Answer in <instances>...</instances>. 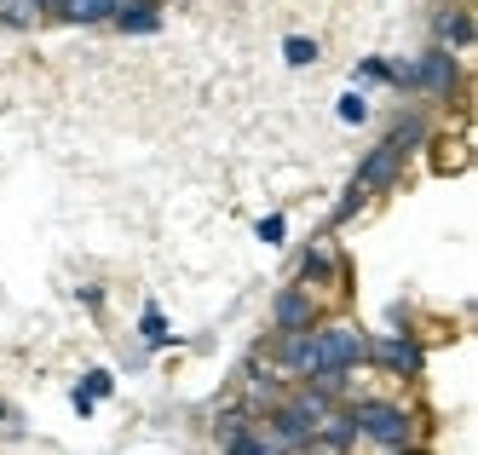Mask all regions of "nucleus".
<instances>
[{
  "mask_svg": "<svg viewBox=\"0 0 478 455\" xmlns=\"http://www.w3.org/2000/svg\"><path fill=\"white\" fill-rule=\"evenodd\" d=\"M334 277V242H311L306 265H300V282H329Z\"/></svg>",
  "mask_w": 478,
  "mask_h": 455,
  "instance_id": "nucleus-8",
  "label": "nucleus"
},
{
  "mask_svg": "<svg viewBox=\"0 0 478 455\" xmlns=\"http://www.w3.org/2000/svg\"><path fill=\"white\" fill-rule=\"evenodd\" d=\"M438 29H444V41H450V46H467V41H473V24L461 18V12H444ZM450 46H444V52H450Z\"/></svg>",
  "mask_w": 478,
  "mask_h": 455,
  "instance_id": "nucleus-11",
  "label": "nucleus"
},
{
  "mask_svg": "<svg viewBox=\"0 0 478 455\" xmlns=\"http://www.w3.org/2000/svg\"><path fill=\"white\" fill-rule=\"evenodd\" d=\"M358 75H363V81H392V64H387V58H363Z\"/></svg>",
  "mask_w": 478,
  "mask_h": 455,
  "instance_id": "nucleus-16",
  "label": "nucleus"
},
{
  "mask_svg": "<svg viewBox=\"0 0 478 455\" xmlns=\"http://www.w3.org/2000/svg\"><path fill=\"white\" fill-rule=\"evenodd\" d=\"M369 346H363V335H352L346 323H329V328H300V335L282 340V357L277 369L294 374V381H317V386H340L346 369H358Z\"/></svg>",
  "mask_w": 478,
  "mask_h": 455,
  "instance_id": "nucleus-1",
  "label": "nucleus"
},
{
  "mask_svg": "<svg viewBox=\"0 0 478 455\" xmlns=\"http://www.w3.org/2000/svg\"><path fill=\"white\" fill-rule=\"evenodd\" d=\"M311 318H317V306H311L306 289H282V294H277V328H282V335L311 328Z\"/></svg>",
  "mask_w": 478,
  "mask_h": 455,
  "instance_id": "nucleus-5",
  "label": "nucleus"
},
{
  "mask_svg": "<svg viewBox=\"0 0 478 455\" xmlns=\"http://www.w3.org/2000/svg\"><path fill=\"white\" fill-rule=\"evenodd\" d=\"M116 6L121 0H53V12L63 24H104V18H116Z\"/></svg>",
  "mask_w": 478,
  "mask_h": 455,
  "instance_id": "nucleus-6",
  "label": "nucleus"
},
{
  "mask_svg": "<svg viewBox=\"0 0 478 455\" xmlns=\"http://www.w3.org/2000/svg\"><path fill=\"white\" fill-rule=\"evenodd\" d=\"M116 24L127 35H150V29L162 24V6H156V0H127V6H116Z\"/></svg>",
  "mask_w": 478,
  "mask_h": 455,
  "instance_id": "nucleus-7",
  "label": "nucleus"
},
{
  "mask_svg": "<svg viewBox=\"0 0 478 455\" xmlns=\"http://www.w3.org/2000/svg\"><path fill=\"white\" fill-rule=\"evenodd\" d=\"M0 421H6V403H0Z\"/></svg>",
  "mask_w": 478,
  "mask_h": 455,
  "instance_id": "nucleus-19",
  "label": "nucleus"
},
{
  "mask_svg": "<svg viewBox=\"0 0 478 455\" xmlns=\"http://www.w3.org/2000/svg\"><path fill=\"white\" fill-rule=\"evenodd\" d=\"M282 237H289V225H282V213L260 219V242H282Z\"/></svg>",
  "mask_w": 478,
  "mask_h": 455,
  "instance_id": "nucleus-17",
  "label": "nucleus"
},
{
  "mask_svg": "<svg viewBox=\"0 0 478 455\" xmlns=\"http://www.w3.org/2000/svg\"><path fill=\"white\" fill-rule=\"evenodd\" d=\"M282 58H289V64H317V41L311 35H289L282 41Z\"/></svg>",
  "mask_w": 478,
  "mask_h": 455,
  "instance_id": "nucleus-13",
  "label": "nucleus"
},
{
  "mask_svg": "<svg viewBox=\"0 0 478 455\" xmlns=\"http://www.w3.org/2000/svg\"><path fill=\"white\" fill-rule=\"evenodd\" d=\"M225 455H282V444L271 432H243V427H236V438H231Z\"/></svg>",
  "mask_w": 478,
  "mask_h": 455,
  "instance_id": "nucleus-10",
  "label": "nucleus"
},
{
  "mask_svg": "<svg viewBox=\"0 0 478 455\" xmlns=\"http://www.w3.org/2000/svg\"><path fill=\"white\" fill-rule=\"evenodd\" d=\"M81 392H87V398H110V392H116V381H110V369H92L87 381H81Z\"/></svg>",
  "mask_w": 478,
  "mask_h": 455,
  "instance_id": "nucleus-15",
  "label": "nucleus"
},
{
  "mask_svg": "<svg viewBox=\"0 0 478 455\" xmlns=\"http://www.w3.org/2000/svg\"><path fill=\"white\" fill-rule=\"evenodd\" d=\"M421 133H426L421 121H404V128H397V133L387 138V145H375L369 156H363V167H358V179H352V196L340 202V213H334V219H346V213H352V208H358V202L369 196V191L392 185V179H397V167H404V150H416V145H421Z\"/></svg>",
  "mask_w": 478,
  "mask_h": 455,
  "instance_id": "nucleus-2",
  "label": "nucleus"
},
{
  "mask_svg": "<svg viewBox=\"0 0 478 455\" xmlns=\"http://www.w3.org/2000/svg\"><path fill=\"white\" fill-rule=\"evenodd\" d=\"M340 116H346V121H363V116H369V104H363L358 92H346V99H340Z\"/></svg>",
  "mask_w": 478,
  "mask_h": 455,
  "instance_id": "nucleus-18",
  "label": "nucleus"
},
{
  "mask_svg": "<svg viewBox=\"0 0 478 455\" xmlns=\"http://www.w3.org/2000/svg\"><path fill=\"white\" fill-rule=\"evenodd\" d=\"M139 335H145V340H167V318H162L156 306H145V318H139Z\"/></svg>",
  "mask_w": 478,
  "mask_h": 455,
  "instance_id": "nucleus-14",
  "label": "nucleus"
},
{
  "mask_svg": "<svg viewBox=\"0 0 478 455\" xmlns=\"http://www.w3.org/2000/svg\"><path fill=\"white\" fill-rule=\"evenodd\" d=\"M380 364H392V374H421V346H409V340H387V346H380Z\"/></svg>",
  "mask_w": 478,
  "mask_h": 455,
  "instance_id": "nucleus-9",
  "label": "nucleus"
},
{
  "mask_svg": "<svg viewBox=\"0 0 478 455\" xmlns=\"http://www.w3.org/2000/svg\"><path fill=\"white\" fill-rule=\"evenodd\" d=\"M41 6H53V0H0V18H6V24H29Z\"/></svg>",
  "mask_w": 478,
  "mask_h": 455,
  "instance_id": "nucleus-12",
  "label": "nucleus"
},
{
  "mask_svg": "<svg viewBox=\"0 0 478 455\" xmlns=\"http://www.w3.org/2000/svg\"><path fill=\"white\" fill-rule=\"evenodd\" d=\"M392 81L404 92H455L461 70H455V58L444 52V46H426V52L409 58V64H392Z\"/></svg>",
  "mask_w": 478,
  "mask_h": 455,
  "instance_id": "nucleus-3",
  "label": "nucleus"
},
{
  "mask_svg": "<svg viewBox=\"0 0 478 455\" xmlns=\"http://www.w3.org/2000/svg\"><path fill=\"white\" fill-rule=\"evenodd\" d=\"M352 432L375 438V444H404V438H409V415L397 410V403H363V410H352Z\"/></svg>",
  "mask_w": 478,
  "mask_h": 455,
  "instance_id": "nucleus-4",
  "label": "nucleus"
}]
</instances>
